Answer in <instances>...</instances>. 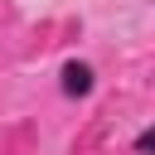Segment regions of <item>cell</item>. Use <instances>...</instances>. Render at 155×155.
Masks as SVG:
<instances>
[{
	"label": "cell",
	"instance_id": "6da1fadb",
	"mask_svg": "<svg viewBox=\"0 0 155 155\" xmlns=\"http://www.w3.org/2000/svg\"><path fill=\"white\" fill-rule=\"evenodd\" d=\"M53 82H58V97H63V102H92L97 87H102V73H97L92 58H78V53H73V58L58 63V78H53Z\"/></svg>",
	"mask_w": 155,
	"mask_h": 155
},
{
	"label": "cell",
	"instance_id": "7a4b0ae2",
	"mask_svg": "<svg viewBox=\"0 0 155 155\" xmlns=\"http://www.w3.org/2000/svg\"><path fill=\"white\" fill-rule=\"evenodd\" d=\"M150 150H155V126H140L131 136V155H150Z\"/></svg>",
	"mask_w": 155,
	"mask_h": 155
}]
</instances>
